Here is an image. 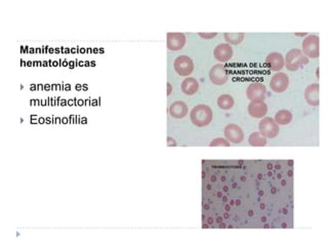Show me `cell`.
Returning <instances> with one entry per match:
<instances>
[{
    "mask_svg": "<svg viewBox=\"0 0 328 246\" xmlns=\"http://www.w3.org/2000/svg\"><path fill=\"white\" fill-rule=\"evenodd\" d=\"M213 57L220 63H227L233 57V49L228 43H221L213 49Z\"/></svg>",
    "mask_w": 328,
    "mask_h": 246,
    "instance_id": "12",
    "label": "cell"
},
{
    "mask_svg": "<svg viewBox=\"0 0 328 246\" xmlns=\"http://www.w3.org/2000/svg\"><path fill=\"white\" fill-rule=\"evenodd\" d=\"M167 49L172 51H177L183 49L185 47L187 38L184 33L180 32H169L167 33Z\"/></svg>",
    "mask_w": 328,
    "mask_h": 246,
    "instance_id": "9",
    "label": "cell"
},
{
    "mask_svg": "<svg viewBox=\"0 0 328 246\" xmlns=\"http://www.w3.org/2000/svg\"><path fill=\"white\" fill-rule=\"evenodd\" d=\"M289 86V77L284 72H278L277 74H274L273 77L270 80V87L272 91L276 94H282Z\"/></svg>",
    "mask_w": 328,
    "mask_h": 246,
    "instance_id": "8",
    "label": "cell"
},
{
    "mask_svg": "<svg viewBox=\"0 0 328 246\" xmlns=\"http://www.w3.org/2000/svg\"><path fill=\"white\" fill-rule=\"evenodd\" d=\"M182 92L187 96H194L199 89V82L194 77H186L180 85Z\"/></svg>",
    "mask_w": 328,
    "mask_h": 246,
    "instance_id": "16",
    "label": "cell"
},
{
    "mask_svg": "<svg viewBox=\"0 0 328 246\" xmlns=\"http://www.w3.org/2000/svg\"><path fill=\"white\" fill-rule=\"evenodd\" d=\"M248 143L252 147H265L267 145V139L263 137L259 131H254L248 138Z\"/></svg>",
    "mask_w": 328,
    "mask_h": 246,
    "instance_id": "20",
    "label": "cell"
},
{
    "mask_svg": "<svg viewBox=\"0 0 328 246\" xmlns=\"http://www.w3.org/2000/svg\"><path fill=\"white\" fill-rule=\"evenodd\" d=\"M244 37H245V34L242 32H240V33H229V32H227L224 34L225 40L227 41V43L230 44V46H238V44H240L244 40Z\"/></svg>",
    "mask_w": 328,
    "mask_h": 246,
    "instance_id": "19",
    "label": "cell"
},
{
    "mask_svg": "<svg viewBox=\"0 0 328 246\" xmlns=\"http://www.w3.org/2000/svg\"><path fill=\"white\" fill-rule=\"evenodd\" d=\"M247 112L252 117L262 119L267 115L268 105L264 103H252L251 102L247 107Z\"/></svg>",
    "mask_w": 328,
    "mask_h": 246,
    "instance_id": "15",
    "label": "cell"
},
{
    "mask_svg": "<svg viewBox=\"0 0 328 246\" xmlns=\"http://www.w3.org/2000/svg\"><path fill=\"white\" fill-rule=\"evenodd\" d=\"M265 63L271 71L279 72L285 67V59L283 57V54L277 51L269 53L267 55Z\"/></svg>",
    "mask_w": 328,
    "mask_h": 246,
    "instance_id": "11",
    "label": "cell"
},
{
    "mask_svg": "<svg viewBox=\"0 0 328 246\" xmlns=\"http://www.w3.org/2000/svg\"><path fill=\"white\" fill-rule=\"evenodd\" d=\"M266 97L267 87L263 83H251L246 88V98L252 103H264Z\"/></svg>",
    "mask_w": 328,
    "mask_h": 246,
    "instance_id": "6",
    "label": "cell"
},
{
    "mask_svg": "<svg viewBox=\"0 0 328 246\" xmlns=\"http://www.w3.org/2000/svg\"><path fill=\"white\" fill-rule=\"evenodd\" d=\"M292 113L289 110L281 109L276 112L274 120L278 125H287L292 121Z\"/></svg>",
    "mask_w": 328,
    "mask_h": 246,
    "instance_id": "17",
    "label": "cell"
},
{
    "mask_svg": "<svg viewBox=\"0 0 328 246\" xmlns=\"http://www.w3.org/2000/svg\"><path fill=\"white\" fill-rule=\"evenodd\" d=\"M301 50L308 59H317L319 57V37L308 35L302 43Z\"/></svg>",
    "mask_w": 328,
    "mask_h": 246,
    "instance_id": "3",
    "label": "cell"
},
{
    "mask_svg": "<svg viewBox=\"0 0 328 246\" xmlns=\"http://www.w3.org/2000/svg\"><path fill=\"white\" fill-rule=\"evenodd\" d=\"M198 35L203 39H212V38L218 36V33L217 32H211V33L200 32V33H198Z\"/></svg>",
    "mask_w": 328,
    "mask_h": 246,
    "instance_id": "22",
    "label": "cell"
},
{
    "mask_svg": "<svg viewBox=\"0 0 328 246\" xmlns=\"http://www.w3.org/2000/svg\"><path fill=\"white\" fill-rule=\"evenodd\" d=\"M284 59H285V67L287 68V70L291 72L298 71L302 66H304L309 63V59L299 49H290L286 53Z\"/></svg>",
    "mask_w": 328,
    "mask_h": 246,
    "instance_id": "2",
    "label": "cell"
},
{
    "mask_svg": "<svg viewBox=\"0 0 328 246\" xmlns=\"http://www.w3.org/2000/svg\"><path fill=\"white\" fill-rule=\"evenodd\" d=\"M169 114L173 118L183 119L188 115V106L183 100H177L169 106Z\"/></svg>",
    "mask_w": 328,
    "mask_h": 246,
    "instance_id": "14",
    "label": "cell"
},
{
    "mask_svg": "<svg viewBox=\"0 0 328 246\" xmlns=\"http://www.w3.org/2000/svg\"><path fill=\"white\" fill-rule=\"evenodd\" d=\"M217 103H218V106L222 110H230L234 107L235 100H234V98L231 95L225 94V95H221L218 98Z\"/></svg>",
    "mask_w": 328,
    "mask_h": 246,
    "instance_id": "18",
    "label": "cell"
},
{
    "mask_svg": "<svg viewBox=\"0 0 328 246\" xmlns=\"http://www.w3.org/2000/svg\"><path fill=\"white\" fill-rule=\"evenodd\" d=\"M173 92V88H172V84L171 83H167V96H171Z\"/></svg>",
    "mask_w": 328,
    "mask_h": 246,
    "instance_id": "24",
    "label": "cell"
},
{
    "mask_svg": "<svg viewBox=\"0 0 328 246\" xmlns=\"http://www.w3.org/2000/svg\"><path fill=\"white\" fill-rule=\"evenodd\" d=\"M174 68L179 76L189 77L194 70V62L189 55L180 54L174 62Z\"/></svg>",
    "mask_w": 328,
    "mask_h": 246,
    "instance_id": "5",
    "label": "cell"
},
{
    "mask_svg": "<svg viewBox=\"0 0 328 246\" xmlns=\"http://www.w3.org/2000/svg\"><path fill=\"white\" fill-rule=\"evenodd\" d=\"M213 117L211 108L205 104L196 105L190 112V120L197 127H205L209 125Z\"/></svg>",
    "mask_w": 328,
    "mask_h": 246,
    "instance_id": "1",
    "label": "cell"
},
{
    "mask_svg": "<svg viewBox=\"0 0 328 246\" xmlns=\"http://www.w3.org/2000/svg\"><path fill=\"white\" fill-rule=\"evenodd\" d=\"M304 99L306 102L312 106V107H318L319 106V84L318 83H312L307 86L304 89Z\"/></svg>",
    "mask_w": 328,
    "mask_h": 246,
    "instance_id": "13",
    "label": "cell"
},
{
    "mask_svg": "<svg viewBox=\"0 0 328 246\" xmlns=\"http://www.w3.org/2000/svg\"><path fill=\"white\" fill-rule=\"evenodd\" d=\"M259 133L266 139H274L279 135L280 127L271 117H264L258 122Z\"/></svg>",
    "mask_w": 328,
    "mask_h": 246,
    "instance_id": "4",
    "label": "cell"
},
{
    "mask_svg": "<svg viewBox=\"0 0 328 246\" xmlns=\"http://www.w3.org/2000/svg\"><path fill=\"white\" fill-rule=\"evenodd\" d=\"M167 146L168 147H172V146H177V142L175 141V139L171 138V137H168L167 138Z\"/></svg>",
    "mask_w": 328,
    "mask_h": 246,
    "instance_id": "23",
    "label": "cell"
},
{
    "mask_svg": "<svg viewBox=\"0 0 328 246\" xmlns=\"http://www.w3.org/2000/svg\"><path fill=\"white\" fill-rule=\"evenodd\" d=\"M209 79L214 85H224L229 79V75L226 70V67L220 63L211 67L209 71Z\"/></svg>",
    "mask_w": 328,
    "mask_h": 246,
    "instance_id": "7",
    "label": "cell"
},
{
    "mask_svg": "<svg viewBox=\"0 0 328 246\" xmlns=\"http://www.w3.org/2000/svg\"><path fill=\"white\" fill-rule=\"evenodd\" d=\"M210 147H230V142H228L226 139L217 138L210 142L209 144Z\"/></svg>",
    "mask_w": 328,
    "mask_h": 246,
    "instance_id": "21",
    "label": "cell"
},
{
    "mask_svg": "<svg viewBox=\"0 0 328 246\" xmlns=\"http://www.w3.org/2000/svg\"><path fill=\"white\" fill-rule=\"evenodd\" d=\"M224 135L226 140L232 144H240L244 140V132L242 128L239 125L234 124V123H230V124L226 125L224 129Z\"/></svg>",
    "mask_w": 328,
    "mask_h": 246,
    "instance_id": "10",
    "label": "cell"
}]
</instances>
